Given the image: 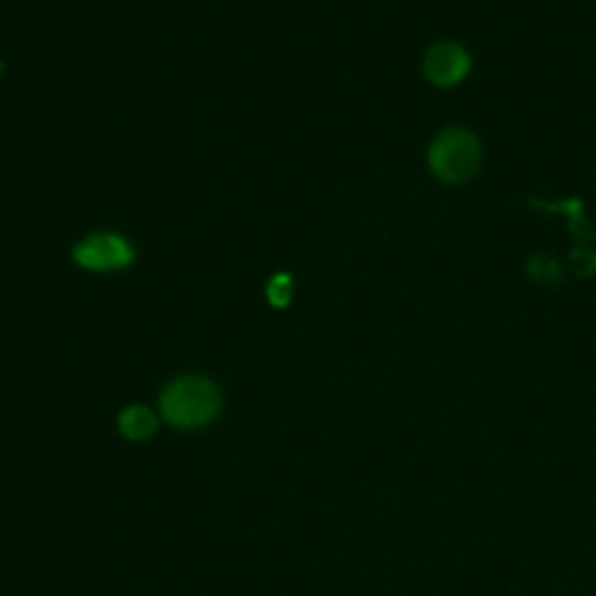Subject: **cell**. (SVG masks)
<instances>
[{"instance_id": "8992f818", "label": "cell", "mask_w": 596, "mask_h": 596, "mask_svg": "<svg viewBox=\"0 0 596 596\" xmlns=\"http://www.w3.org/2000/svg\"><path fill=\"white\" fill-rule=\"evenodd\" d=\"M266 296L275 307H287L292 303V296H294V280L290 275H284V273L275 275L269 282Z\"/></svg>"}, {"instance_id": "3957f363", "label": "cell", "mask_w": 596, "mask_h": 596, "mask_svg": "<svg viewBox=\"0 0 596 596\" xmlns=\"http://www.w3.org/2000/svg\"><path fill=\"white\" fill-rule=\"evenodd\" d=\"M73 261L91 273L124 271L135 261V252L124 235L117 233H91L73 250Z\"/></svg>"}, {"instance_id": "6da1fadb", "label": "cell", "mask_w": 596, "mask_h": 596, "mask_svg": "<svg viewBox=\"0 0 596 596\" xmlns=\"http://www.w3.org/2000/svg\"><path fill=\"white\" fill-rule=\"evenodd\" d=\"M161 415L178 428H196L220 413L222 396L214 383L201 375H184L161 392Z\"/></svg>"}, {"instance_id": "7a4b0ae2", "label": "cell", "mask_w": 596, "mask_h": 596, "mask_svg": "<svg viewBox=\"0 0 596 596\" xmlns=\"http://www.w3.org/2000/svg\"><path fill=\"white\" fill-rule=\"evenodd\" d=\"M428 163L434 173L445 182H464L473 178L481 165V145L471 131L447 129L443 131L428 152Z\"/></svg>"}, {"instance_id": "5b68a950", "label": "cell", "mask_w": 596, "mask_h": 596, "mask_svg": "<svg viewBox=\"0 0 596 596\" xmlns=\"http://www.w3.org/2000/svg\"><path fill=\"white\" fill-rule=\"evenodd\" d=\"M119 428H122V434L131 441H142L150 438L156 432V415L145 408V405H131L119 417Z\"/></svg>"}, {"instance_id": "277c9868", "label": "cell", "mask_w": 596, "mask_h": 596, "mask_svg": "<svg viewBox=\"0 0 596 596\" xmlns=\"http://www.w3.org/2000/svg\"><path fill=\"white\" fill-rule=\"evenodd\" d=\"M424 73L438 87L457 84L468 73V54L455 42L436 44L424 59Z\"/></svg>"}]
</instances>
